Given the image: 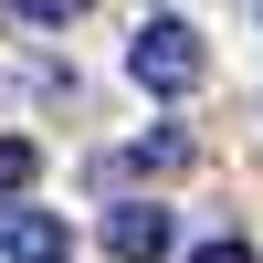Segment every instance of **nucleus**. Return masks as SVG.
Returning a JSON list of instances; mask_svg holds the SVG:
<instances>
[{"label":"nucleus","instance_id":"obj_5","mask_svg":"<svg viewBox=\"0 0 263 263\" xmlns=\"http://www.w3.org/2000/svg\"><path fill=\"white\" fill-rule=\"evenodd\" d=\"M190 158V137H179V126H158V137H137V147H126V168H179Z\"/></svg>","mask_w":263,"mask_h":263},{"label":"nucleus","instance_id":"obj_1","mask_svg":"<svg viewBox=\"0 0 263 263\" xmlns=\"http://www.w3.org/2000/svg\"><path fill=\"white\" fill-rule=\"evenodd\" d=\"M200 74H211L200 21H179V11L137 21V42H126V84H137V95H200Z\"/></svg>","mask_w":263,"mask_h":263},{"label":"nucleus","instance_id":"obj_4","mask_svg":"<svg viewBox=\"0 0 263 263\" xmlns=\"http://www.w3.org/2000/svg\"><path fill=\"white\" fill-rule=\"evenodd\" d=\"M32 168H42L32 137H0V200H11V190H32Z\"/></svg>","mask_w":263,"mask_h":263},{"label":"nucleus","instance_id":"obj_3","mask_svg":"<svg viewBox=\"0 0 263 263\" xmlns=\"http://www.w3.org/2000/svg\"><path fill=\"white\" fill-rule=\"evenodd\" d=\"M105 253H116V263H168V253H179L168 200H116V211H105Z\"/></svg>","mask_w":263,"mask_h":263},{"label":"nucleus","instance_id":"obj_2","mask_svg":"<svg viewBox=\"0 0 263 263\" xmlns=\"http://www.w3.org/2000/svg\"><path fill=\"white\" fill-rule=\"evenodd\" d=\"M0 263H74V221L42 200H11L0 211Z\"/></svg>","mask_w":263,"mask_h":263},{"label":"nucleus","instance_id":"obj_6","mask_svg":"<svg viewBox=\"0 0 263 263\" xmlns=\"http://www.w3.org/2000/svg\"><path fill=\"white\" fill-rule=\"evenodd\" d=\"M190 263H253V242H242V232H221V242H200Z\"/></svg>","mask_w":263,"mask_h":263}]
</instances>
